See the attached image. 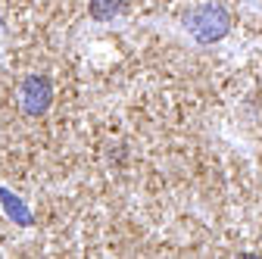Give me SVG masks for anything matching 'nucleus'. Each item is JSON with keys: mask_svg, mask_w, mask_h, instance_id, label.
<instances>
[{"mask_svg": "<svg viewBox=\"0 0 262 259\" xmlns=\"http://www.w3.org/2000/svg\"><path fill=\"white\" fill-rule=\"evenodd\" d=\"M228 25H231V19H228V13L219 7V4H203L200 10H193L190 19H187V28L190 35L200 41V44H209V41H219Z\"/></svg>", "mask_w": 262, "mask_h": 259, "instance_id": "obj_1", "label": "nucleus"}, {"mask_svg": "<svg viewBox=\"0 0 262 259\" xmlns=\"http://www.w3.org/2000/svg\"><path fill=\"white\" fill-rule=\"evenodd\" d=\"M50 81L41 78V75H31L25 84H22V94H19V100H22V110L28 116H41L47 106H50Z\"/></svg>", "mask_w": 262, "mask_h": 259, "instance_id": "obj_2", "label": "nucleus"}, {"mask_svg": "<svg viewBox=\"0 0 262 259\" xmlns=\"http://www.w3.org/2000/svg\"><path fill=\"white\" fill-rule=\"evenodd\" d=\"M0 197H4V200H7V212H10V215H16V219H19L22 225L28 222V212H25V209L19 206V200H16V197H10V193H7V190H0Z\"/></svg>", "mask_w": 262, "mask_h": 259, "instance_id": "obj_4", "label": "nucleus"}, {"mask_svg": "<svg viewBox=\"0 0 262 259\" xmlns=\"http://www.w3.org/2000/svg\"><path fill=\"white\" fill-rule=\"evenodd\" d=\"M122 13V0H91V16L94 19H113Z\"/></svg>", "mask_w": 262, "mask_h": 259, "instance_id": "obj_3", "label": "nucleus"}]
</instances>
